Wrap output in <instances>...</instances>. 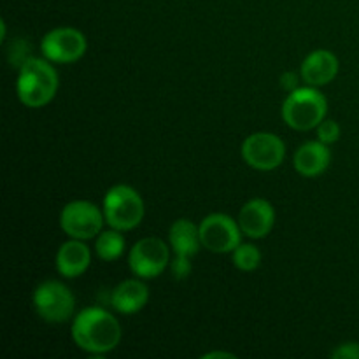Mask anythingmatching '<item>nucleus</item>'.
<instances>
[{"instance_id":"obj_13","label":"nucleus","mask_w":359,"mask_h":359,"mask_svg":"<svg viewBox=\"0 0 359 359\" xmlns=\"http://www.w3.org/2000/svg\"><path fill=\"white\" fill-rule=\"evenodd\" d=\"M91 263V252L83 241H72L62 244V248L56 252V270L60 276L67 279H76L83 276Z\"/></svg>"},{"instance_id":"obj_12","label":"nucleus","mask_w":359,"mask_h":359,"mask_svg":"<svg viewBox=\"0 0 359 359\" xmlns=\"http://www.w3.org/2000/svg\"><path fill=\"white\" fill-rule=\"evenodd\" d=\"M339 74V58L332 51L318 49L311 53L302 63V79L309 86H325Z\"/></svg>"},{"instance_id":"obj_6","label":"nucleus","mask_w":359,"mask_h":359,"mask_svg":"<svg viewBox=\"0 0 359 359\" xmlns=\"http://www.w3.org/2000/svg\"><path fill=\"white\" fill-rule=\"evenodd\" d=\"M34 307L44 321L58 325L69 321L76 307V298L65 284L58 280H46L35 290Z\"/></svg>"},{"instance_id":"obj_23","label":"nucleus","mask_w":359,"mask_h":359,"mask_svg":"<svg viewBox=\"0 0 359 359\" xmlns=\"http://www.w3.org/2000/svg\"><path fill=\"white\" fill-rule=\"evenodd\" d=\"M203 359H214V358H235V354L223 353V351H217V353H207L202 356Z\"/></svg>"},{"instance_id":"obj_8","label":"nucleus","mask_w":359,"mask_h":359,"mask_svg":"<svg viewBox=\"0 0 359 359\" xmlns=\"http://www.w3.org/2000/svg\"><path fill=\"white\" fill-rule=\"evenodd\" d=\"M284 156H286V146L276 133H252L242 144V158L249 167L256 170H273L283 163Z\"/></svg>"},{"instance_id":"obj_7","label":"nucleus","mask_w":359,"mask_h":359,"mask_svg":"<svg viewBox=\"0 0 359 359\" xmlns=\"http://www.w3.org/2000/svg\"><path fill=\"white\" fill-rule=\"evenodd\" d=\"M170 263L168 245L158 237H146L135 242L128 255V265L140 279H154L167 270Z\"/></svg>"},{"instance_id":"obj_21","label":"nucleus","mask_w":359,"mask_h":359,"mask_svg":"<svg viewBox=\"0 0 359 359\" xmlns=\"http://www.w3.org/2000/svg\"><path fill=\"white\" fill-rule=\"evenodd\" d=\"M332 358L335 359H359V344L358 342H347L337 347L332 353Z\"/></svg>"},{"instance_id":"obj_20","label":"nucleus","mask_w":359,"mask_h":359,"mask_svg":"<svg viewBox=\"0 0 359 359\" xmlns=\"http://www.w3.org/2000/svg\"><path fill=\"white\" fill-rule=\"evenodd\" d=\"M172 273H174L175 279H186V277L191 273V258H186V256H175L174 262L170 263Z\"/></svg>"},{"instance_id":"obj_11","label":"nucleus","mask_w":359,"mask_h":359,"mask_svg":"<svg viewBox=\"0 0 359 359\" xmlns=\"http://www.w3.org/2000/svg\"><path fill=\"white\" fill-rule=\"evenodd\" d=\"M276 210L272 203L263 198H252L238 212V226L242 233L251 238H263L272 231Z\"/></svg>"},{"instance_id":"obj_3","label":"nucleus","mask_w":359,"mask_h":359,"mask_svg":"<svg viewBox=\"0 0 359 359\" xmlns=\"http://www.w3.org/2000/svg\"><path fill=\"white\" fill-rule=\"evenodd\" d=\"M328 102L325 95L319 93L314 86L297 88L290 91L283 105V118L290 128L298 132H307L316 128L326 118Z\"/></svg>"},{"instance_id":"obj_19","label":"nucleus","mask_w":359,"mask_h":359,"mask_svg":"<svg viewBox=\"0 0 359 359\" xmlns=\"http://www.w3.org/2000/svg\"><path fill=\"white\" fill-rule=\"evenodd\" d=\"M318 137L321 142L325 144H333L340 139V126L337 121L332 119H323L318 126Z\"/></svg>"},{"instance_id":"obj_15","label":"nucleus","mask_w":359,"mask_h":359,"mask_svg":"<svg viewBox=\"0 0 359 359\" xmlns=\"http://www.w3.org/2000/svg\"><path fill=\"white\" fill-rule=\"evenodd\" d=\"M147 300H149V290L140 279L123 280L114 287L111 297L112 307L119 314H135L146 307Z\"/></svg>"},{"instance_id":"obj_17","label":"nucleus","mask_w":359,"mask_h":359,"mask_svg":"<svg viewBox=\"0 0 359 359\" xmlns=\"http://www.w3.org/2000/svg\"><path fill=\"white\" fill-rule=\"evenodd\" d=\"M95 252L102 262H114L125 252V237L119 230L102 231L95 242Z\"/></svg>"},{"instance_id":"obj_18","label":"nucleus","mask_w":359,"mask_h":359,"mask_svg":"<svg viewBox=\"0 0 359 359\" xmlns=\"http://www.w3.org/2000/svg\"><path fill=\"white\" fill-rule=\"evenodd\" d=\"M262 263V252L256 245L242 244L233 251V265L242 272H252Z\"/></svg>"},{"instance_id":"obj_9","label":"nucleus","mask_w":359,"mask_h":359,"mask_svg":"<svg viewBox=\"0 0 359 359\" xmlns=\"http://www.w3.org/2000/svg\"><path fill=\"white\" fill-rule=\"evenodd\" d=\"M198 230L203 248L217 255L233 252L241 245V226L226 214L216 212L203 217Z\"/></svg>"},{"instance_id":"obj_1","label":"nucleus","mask_w":359,"mask_h":359,"mask_svg":"<svg viewBox=\"0 0 359 359\" xmlns=\"http://www.w3.org/2000/svg\"><path fill=\"white\" fill-rule=\"evenodd\" d=\"M72 339L79 349L90 354L111 353L121 340V326L105 309H84L72 323Z\"/></svg>"},{"instance_id":"obj_14","label":"nucleus","mask_w":359,"mask_h":359,"mask_svg":"<svg viewBox=\"0 0 359 359\" xmlns=\"http://www.w3.org/2000/svg\"><path fill=\"white\" fill-rule=\"evenodd\" d=\"M330 161H332V153H330L328 144L314 140V142H305L304 146L298 147L293 165L298 174L304 177H316L330 167Z\"/></svg>"},{"instance_id":"obj_10","label":"nucleus","mask_w":359,"mask_h":359,"mask_svg":"<svg viewBox=\"0 0 359 359\" xmlns=\"http://www.w3.org/2000/svg\"><path fill=\"white\" fill-rule=\"evenodd\" d=\"M88 42L83 32L77 28L62 27L48 32L42 39V55L46 60L55 63L77 62L86 53Z\"/></svg>"},{"instance_id":"obj_16","label":"nucleus","mask_w":359,"mask_h":359,"mask_svg":"<svg viewBox=\"0 0 359 359\" xmlns=\"http://www.w3.org/2000/svg\"><path fill=\"white\" fill-rule=\"evenodd\" d=\"M168 241H170L175 256H186V258H191L193 255H196L200 245H202V242H200V230L189 219L175 221L170 226Z\"/></svg>"},{"instance_id":"obj_4","label":"nucleus","mask_w":359,"mask_h":359,"mask_svg":"<svg viewBox=\"0 0 359 359\" xmlns=\"http://www.w3.org/2000/svg\"><path fill=\"white\" fill-rule=\"evenodd\" d=\"M104 216L114 230H133L144 219V200L132 186H112L104 198Z\"/></svg>"},{"instance_id":"obj_22","label":"nucleus","mask_w":359,"mask_h":359,"mask_svg":"<svg viewBox=\"0 0 359 359\" xmlns=\"http://www.w3.org/2000/svg\"><path fill=\"white\" fill-rule=\"evenodd\" d=\"M280 84H283V88L286 91H293L298 88V77L294 72H286L283 74V77H280Z\"/></svg>"},{"instance_id":"obj_5","label":"nucleus","mask_w":359,"mask_h":359,"mask_svg":"<svg viewBox=\"0 0 359 359\" xmlns=\"http://www.w3.org/2000/svg\"><path fill=\"white\" fill-rule=\"evenodd\" d=\"M105 216L95 203L86 200H74L63 207L60 214V226L70 238L88 241L100 233Z\"/></svg>"},{"instance_id":"obj_2","label":"nucleus","mask_w":359,"mask_h":359,"mask_svg":"<svg viewBox=\"0 0 359 359\" xmlns=\"http://www.w3.org/2000/svg\"><path fill=\"white\" fill-rule=\"evenodd\" d=\"M58 90V74L46 60L28 58L18 74L16 91L21 104L30 109L48 105Z\"/></svg>"}]
</instances>
